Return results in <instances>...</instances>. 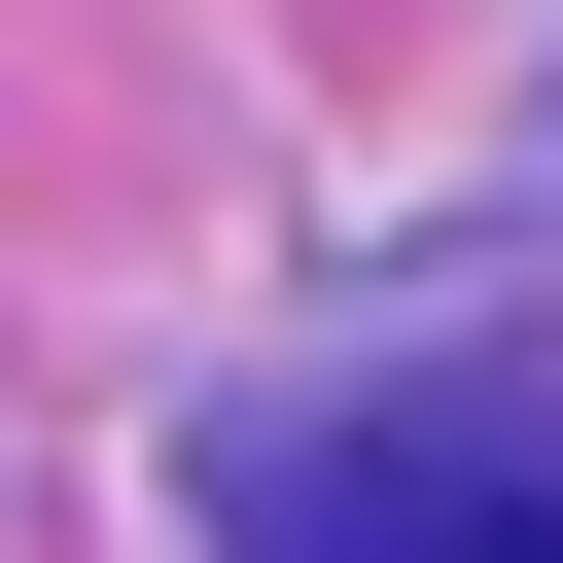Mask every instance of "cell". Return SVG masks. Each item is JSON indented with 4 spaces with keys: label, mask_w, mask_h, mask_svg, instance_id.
<instances>
[{
    "label": "cell",
    "mask_w": 563,
    "mask_h": 563,
    "mask_svg": "<svg viewBox=\"0 0 563 563\" xmlns=\"http://www.w3.org/2000/svg\"><path fill=\"white\" fill-rule=\"evenodd\" d=\"M246 563H563V387H352V422H282Z\"/></svg>",
    "instance_id": "6da1fadb"
}]
</instances>
